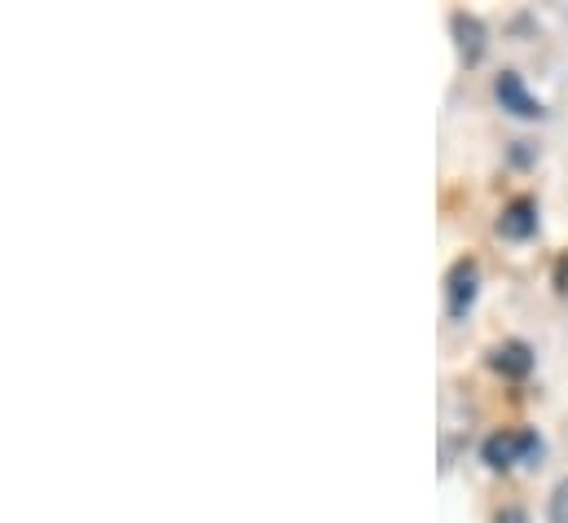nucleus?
I'll use <instances>...</instances> for the list:
<instances>
[{"instance_id":"1","label":"nucleus","mask_w":568,"mask_h":523,"mask_svg":"<svg viewBox=\"0 0 568 523\" xmlns=\"http://www.w3.org/2000/svg\"><path fill=\"white\" fill-rule=\"evenodd\" d=\"M480 458H485L494 471H511V466H520V462H538V458H542V440H538V431H529V427H520V431H498V435L485 440Z\"/></svg>"},{"instance_id":"2","label":"nucleus","mask_w":568,"mask_h":523,"mask_svg":"<svg viewBox=\"0 0 568 523\" xmlns=\"http://www.w3.org/2000/svg\"><path fill=\"white\" fill-rule=\"evenodd\" d=\"M476 295H480V268H476V260H458L449 268V277H445V308H449V317L463 321L471 312Z\"/></svg>"},{"instance_id":"3","label":"nucleus","mask_w":568,"mask_h":523,"mask_svg":"<svg viewBox=\"0 0 568 523\" xmlns=\"http://www.w3.org/2000/svg\"><path fill=\"white\" fill-rule=\"evenodd\" d=\"M449 31H454V49H458V58H463V66H476L480 58H485V49H489V31H485V22L476 18V13H449Z\"/></svg>"},{"instance_id":"4","label":"nucleus","mask_w":568,"mask_h":523,"mask_svg":"<svg viewBox=\"0 0 568 523\" xmlns=\"http://www.w3.org/2000/svg\"><path fill=\"white\" fill-rule=\"evenodd\" d=\"M494 98H498L503 111H511L516 120H542V115H547V106L525 89V80H520L516 71H503V75L494 80Z\"/></svg>"},{"instance_id":"5","label":"nucleus","mask_w":568,"mask_h":523,"mask_svg":"<svg viewBox=\"0 0 568 523\" xmlns=\"http://www.w3.org/2000/svg\"><path fill=\"white\" fill-rule=\"evenodd\" d=\"M498 234L511 238V243H525L538 234V203L534 198H511L498 216Z\"/></svg>"},{"instance_id":"6","label":"nucleus","mask_w":568,"mask_h":523,"mask_svg":"<svg viewBox=\"0 0 568 523\" xmlns=\"http://www.w3.org/2000/svg\"><path fill=\"white\" fill-rule=\"evenodd\" d=\"M489 366L503 375V379H529L534 375V348L520 343V339H507L489 352Z\"/></svg>"},{"instance_id":"7","label":"nucleus","mask_w":568,"mask_h":523,"mask_svg":"<svg viewBox=\"0 0 568 523\" xmlns=\"http://www.w3.org/2000/svg\"><path fill=\"white\" fill-rule=\"evenodd\" d=\"M551 523H568V480L551 493Z\"/></svg>"},{"instance_id":"8","label":"nucleus","mask_w":568,"mask_h":523,"mask_svg":"<svg viewBox=\"0 0 568 523\" xmlns=\"http://www.w3.org/2000/svg\"><path fill=\"white\" fill-rule=\"evenodd\" d=\"M498 523H529V520H525V511H516V506H507V511H498Z\"/></svg>"}]
</instances>
